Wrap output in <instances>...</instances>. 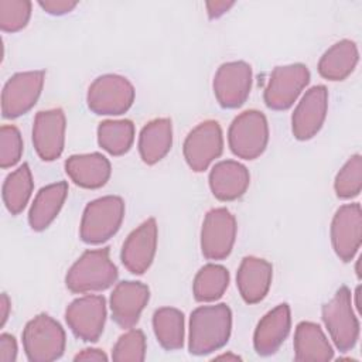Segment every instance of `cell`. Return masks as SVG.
Listing matches in <instances>:
<instances>
[{
	"label": "cell",
	"mask_w": 362,
	"mask_h": 362,
	"mask_svg": "<svg viewBox=\"0 0 362 362\" xmlns=\"http://www.w3.org/2000/svg\"><path fill=\"white\" fill-rule=\"evenodd\" d=\"M232 311L226 304L201 305L191 313L188 349L206 355L222 348L230 337Z\"/></svg>",
	"instance_id": "1"
},
{
	"label": "cell",
	"mask_w": 362,
	"mask_h": 362,
	"mask_svg": "<svg viewBox=\"0 0 362 362\" xmlns=\"http://www.w3.org/2000/svg\"><path fill=\"white\" fill-rule=\"evenodd\" d=\"M117 279V267L109 256V247L86 250L68 270L65 284L72 293L106 290Z\"/></svg>",
	"instance_id": "2"
},
{
	"label": "cell",
	"mask_w": 362,
	"mask_h": 362,
	"mask_svg": "<svg viewBox=\"0 0 362 362\" xmlns=\"http://www.w3.org/2000/svg\"><path fill=\"white\" fill-rule=\"evenodd\" d=\"M65 331L48 314H38L23 329V346L30 362H51L65 351Z\"/></svg>",
	"instance_id": "3"
},
{
	"label": "cell",
	"mask_w": 362,
	"mask_h": 362,
	"mask_svg": "<svg viewBox=\"0 0 362 362\" xmlns=\"http://www.w3.org/2000/svg\"><path fill=\"white\" fill-rule=\"evenodd\" d=\"M123 216L124 202L120 197L106 195L89 202L81 219V239L89 245L106 242L119 230Z\"/></svg>",
	"instance_id": "4"
},
{
	"label": "cell",
	"mask_w": 362,
	"mask_h": 362,
	"mask_svg": "<svg viewBox=\"0 0 362 362\" xmlns=\"http://www.w3.org/2000/svg\"><path fill=\"white\" fill-rule=\"evenodd\" d=\"M269 141L266 116L259 110H245L230 123L228 143L232 153L243 160L257 158Z\"/></svg>",
	"instance_id": "5"
},
{
	"label": "cell",
	"mask_w": 362,
	"mask_h": 362,
	"mask_svg": "<svg viewBox=\"0 0 362 362\" xmlns=\"http://www.w3.org/2000/svg\"><path fill=\"white\" fill-rule=\"evenodd\" d=\"M322 321L335 346L346 352L359 338V321L352 308L351 291L346 286L338 288L335 296L322 305Z\"/></svg>",
	"instance_id": "6"
},
{
	"label": "cell",
	"mask_w": 362,
	"mask_h": 362,
	"mask_svg": "<svg viewBox=\"0 0 362 362\" xmlns=\"http://www.w3.org/2000/svg\"><path fill=\"white\" fill-rule=\"evenodd\" d=\"M134 100V88L122 75L106 74L96 78L86 95L89 109L96 115L119 116L130 109Z\"/></svg>",
	"instance_id": "7"
},
{
	"label": "cell",
	"mask_w": 362,
	"mask_h": 362,
	"mask_svg": "<svg viewBox=\"0 0 362 362\" xmlns=\"http://www.w3.org/2000/svg\"><path fill=\"white\" fill-rule=\"evenodd\" d=\"M310 82V71L303 64L276 66L264 89V103L273 110H286L297 100Z\"/></svg>",
	"instance_id": "8"
},
{
	"label": "cell",
	"mask_w": 362,
	"mask_h": 362,
	"mask_svg": "<svg viewBox=\"0 0 362 362\" xmlns=\"http://www.w3.org/2000/svg\"><path fill=\"white\" fill-rule=\"evenodd\" d=\"M236 219L226 208L211 209L201 228V252L208 260H222L232 252Z\"/></svg>",
	"instance_id": "9"
},
{
	"label": "cell",
	"mask_w": 362,
	"mask_h": 362,
	"mask_svg": "<svg viewBox=\"0 0 362 362\" xmlns=\"http://www.w3.org/2000/svg\"><path fill=\"white\" fill-rule=\"evenodd\" d=\"M65 321L76 338L96 342L106 321V300L95 294L75 298L65 310Z\"/></svg>",
	"instance_id": "10"
},
{
	"label": "cell",
	"mask_w": 362,
	"mask_h": 362,
	"mask_svg": "<svg viewBox=\"0 0 362 362\" xmlns=\"http://www.w3.org/2000/svg\"><path fill=\"white\" fill-rule=\"evenodd\" d=\"M222 129L216 120H205L194 127L184 141V158L191 170L205 171L222 154Z\"/></svg>",
	"instance_id": "11"
},
{
	"label": "cell",
	"mask_w": 362,
	"mask_h": 362,
	"mask_svg": "<svg viewBox=\"0 0 362 362\" xmlns=\"http://www.w3.org/2000/svg\"><path fill=\"white\" fill-rule=\"evenodd\" d=\"M44 71L14 74L1 92V113L6 119H16L27 113L38 100L44 85Z\"/></svg>",
	"instance_id": "12"
},
{
	"label": "cell",
	"mask_w": 362,
	"mask_h": 362,
	"mask_svg": "<svg viewBox=\"0 0 362 362\" xmlns=\"http://www.w3.org/2000/svg\"><path fill=\"white\" fill-rule=\"evenodd\" d=\"M214 93L225 109H235L245 103L252 89V68L245 61L222 64L214 76Z\"/></svg>",
	"instance_id": "13"
},
{
	"label": "cell",
	"mask_w": 362,
	"mask_h": 362,
	"mask_svg": "<svg viewBox=\"0 0 362 362\" xmlns=\"http://www.w3.org/2000/svg\"><path fill=\"white\" fill-rule=\"evenodd\" d=\"M331 242L342 262H351L362 243V211L358 202L342 205L331 222Z\"/></svg>",
	"instance_id": "14"
},
{
	"label": "cell",
	"mask_w": 362,
	"mask_h": 362,
	"mask_svg": "<svg viewBox=\"0 0 362 362\" xmlns=\"http://www.w3.org/2000/svg\"><path fill=\"white\" fill-rule=\"evenodd\" d=\"M65 127V113L59 107L41 110L35 115L33 124V144L41 160L54 161L62 154Z\"/></svg>",
	"instance_id": "15"
},
{
	"label": "cell",
	"mask_w": 362,
	"mask_h": 362,
	"mask_svg": "<svg viewBox=\"0 0 362 362\" xmlns=\"http://www.w3.org/2000/svg\"><path fill=\"white\" fill-rule=\"evenodd\" d=\"M328 109V90L324 85L310 88L291 116V130L297 140L313 139L324 124Z\"/></svg>",
	"instance_id": "16"
},
{
	"label": "cell",
	"mask_w": 362,
	"mask_h": 362,
	"mask_svg": "<svg viewBox=\"0 0 362 362\" xmlns=\"http://www.w3.org/2000/svg\"><path fill=\"white\" fill-rule=\"evenodd\" d=\"M157 249V223L154 218L146 219L124 240L120 259L133 274H143L151 266Z\"/></svg>",
	"instance_id": "17"
},
{
	"label": "cell",
	"mask_w": 362,
	"mask_h": 362,
	"mask_svg": "<svg viewBox=\"0 0 362 362\" xmlns=\"http://www.w3.org/2000/svg\"><path fill=\"white\" fill-rule=\"evenodd\" d=\"M150 290L140 281H120L110 294V310L115 322L130 329L140 318L141 311L147 305Z\"/></svg>",
	"instance_id": "18"
},
{
	"label": "cell",
	"mask_w": 362,
	"mask_h": 362,
	"mask_svg": "<svg viewBox=\"0 0 362 362\" xmlns=\"http://www.w3.org/2000/svg\"><path fill=\"white\" fill-rule=\"evenodd\" d=\"M290 307L283 303L270 310L257 324L253 335L255 351L262 356L273 355L290 332Z\"/></svg>",
	"instance_id": "19"
},
{
	"label": "cell",
	"mask_w": 362,
	"mask_h": 362,
	"mask_svg": "<svg viewBox=\"0 0 362 362\" xmlns=\"http://www.w3.org/2000/svg\"><path fill=\"white\" fill-rule=\"evenodd\" d=\"M272 277L273 267L267 260L255 256L243 257L236 273V286L245 303L262 301L269 293Z\"/></svg>",
	"instance_id": "20"
},
{
	"label": "cell",
	"mask_w": 362,
	"mask_h": 362,
	"mask_svg": "<svg viewBox=\"0 0 362 362\" xmlns=\"http://www.w3.org/2000/svg\"><path fill=\"white\" fill-rule=\"evenodd\" d=\"M250 182L247 168L235 160L215 164L209 173V187L219 201H233L242 197Z\"/></svg>",
	"instance_id": "21"
},
{
	"label": "cell",
	"mask_w": 362,
	"mask_h": 362,
	"mask_svg": "<svg viewBox=\"0 0 362 362\" xmlns=\"http://www.w3.org/2000/svg\"><path fill=\"white\" fill-rule=\"evenodd\" d=\"M65 171L76 185L95 189L107 182L112 167L103 154L89 153L71 156L65 161Z\"/></svg>",
	"instance_id": "22"
},
{
	"label": "cell",
	"mask_w": 362,
	"mask_h": 362,
	"mask_svg": "<svg viewBox=\"0 0 362 362\" xmlns=\"http://www.w3.org/2000/svg\"><path fill=\"white\" fill-rule=\"evenodd\" d=\"M334 351L321 327L311 321H301L296 327L294 334V359L300 362L308 361H331Z\"/></svg>",
	"instance_id": "23"
},
{
	"label": "cell",
	"mask_w": 362,
	"mask_h": 362,
	"mask_svg": "<svg viewBox=\"0 0 362 362\" xmlns=\"http://www.w3.org/2000/svg\"><path fill=\"white\" fill-rule=\"evenodd\" d=\"M66 195L68 184L65 181L42 187L37 192L28 212V222L31 229L37 232L47 229L59 214Z\"/></svg>",
	"instance_id": "24"
},
{
	"label": "cell",
	"mask_w": 362,
	"mask_h": 362,
	"mask_svg": "<svg viewBox=\"0 0 362 362\" xmlns=\"http://www.w3.org/2000/svg\"><path fill=\"white\" fill-rule=\"evenodd\" d=\"M173 144V124L168 117L153 119L141 129L139 153L146 164H156L167 156Z\"/></svg>",
	"instance_id": "25"
},
{
	"label": "cell",
	"mask_w": 362,
	"mask_h": 362,
	"mask_svg": "<svg viewBox=\"0 0 362 362\" xmlns=\"http://www.w3.org/2000/svg\"><path fill=\"white\" fill-rule=\"evenodd\" d=\"M358 61L356 44L351 40H341L322 54L318 62V72L328 81H344L352 74Z\"/></svg>",
	"instance_id": "26"
},
{
	"label": "cell",
	"mask_w": 362,
	"mask_h": 362,
	"mask_svg": "<svg viewBox=\"0 0 362 362\" xmlns=\"http://www.w3.org/2000/svg\"><path fill=\"white\" fill-rule=\"evenodd\" d=\"M153 329L165 351H177L184 345V314L173 307H161L153 314Z\"/></svg>",
	"instance_id": "27"
},
{
	"label": "cell",
	"mask_w": 362,
	"mask_h": 362,
	"mask_svg": "<svg viewBox=\"0 0 362 362\" xmlns=\"http://www.w3.org/2000/svg\"><path fill=\"white\" fill-rule=\"evenodd\" d=\"M33 175L27 163L10 173L3 184V202L11 215L20 214L33 192Z\"/></svg>",
	"instance_id": "28"
},
{
	"label": "cell",
	"mask_w": 362,
	"mask_h": 362,
	"mask_svg": "<svg viewBox=\"0 0 362 362\" xmlns=\"http://www.w3.org/2000/svg\"><path fill=\"white\" fill-rule=\"evenodd\" d=\"M134 140V124L129 119L105 120L98 126V143L112 156L127 153Z\"/></svg>",
	"instance_id": "29"
},
{
	"label": "cell",
	"mask_w": 362,
	"mask_h": 362,
	"mask_svg": "<svg viewBox=\"0 0 362 362\" xmlns=\"http://www.w3.org/2000/svg\"><path fill=\"white\" fill-rule=\"evenodd\" d=\"M229 284V272L221 264H205L194 279L192 293L197 301L209 303L221 298Z\"/></svg>",
	"instance_id": "30"
},
{
	"label": "cell",
	"mask_w": 362,
	"mask_h": 362,
	"mask_svg": "<svg viewBox=\"0 0 362 362\" xmlns=\"http://www.w3.org/2000/svg\"><path fill=\"white\" fill-rule=\"evenodd\" d=\"M334 188L338 198L349 199L359 195L362 189V157L361 154L352 156L344 167L338 171Z\"/></svg>",
	"instance_id": "31"
},
{
	"label": "cell",
	"mask_w": 362,
	"mask_h": 362,
	"mask_svg": "<svg viewBox=\"0 0 362 362\" xmlns=\"http://www.w3.org/2000/svg\"><path fill=\"white\" fill-rule=\"evenodd\" d=\"M146 358V337L143 331L130 328L119 337L112 351V359L116 362H141Z\"/></svg>",
	"instance_id": "32"
},
{
	"label": "cell",
	"mask_w": 362,
	"mask_h": 362,
	"mask_svg": "<svg viewBox=\"0 0 362 362\" xmlns=\"http://www.w3.org/2000/svg\"><path fill=\"white\" fill-rule=\"evenodd\" d=\"M31 16L28 0H0V28L7 33L23 30Z\"/></svg>",
	"instance_id": "33"
},
{
	"label": "cell",
	"mask_w": 362,
	"mask_h": 362,
	"mask_svg": "<svg viewBox=\"0 0 362 362\" xmlns=\"http://www.w3.org/2000/svg\"><path fill=\"white\" fill-rule=\"evenodd\" d=\"M23 156V139L16 126L4 124L0 129V167L16 165Z\"/></svg>",
	"instance_id": "34"
},
{
	"label": "cell",
	"mask_w": 362,
	"mask_h": 362,
	"mask_svg": "<svg viewBox=\"0 0 362 362\" xmlns=\"http://www.w3.org/2000/svg\"><path fill=\"white\" fill-rule=\"evenodd\" d=\"M40 7L52 16H62L72 11L76 7V1L72 0H41Z\"/></svg>",
	"instance_id": "35"
},
{
	"label": "cell",
	"mask_w": 362,
	"mask_h": 362,
	"mask_svg": "<svg viewBox=\"0 0 362 362\" xmlns=\"http://www.w3.org/2000/svg\"><path fill=\"white\" fill-rule=\"evenodd\" d=\"M17 359V342L10 334L0 335V362H14Z\"/></svg>",
	"instance_id": "36"
},
{
	"label": "cell",
	"mask_w": 362,
	"mask_h": 362,
	"mask_svg": "<svg viewBox=\"0 0 362 362\" xmlns=\"http://www.w3.org/2000/svg\"><path fill=\"white\" fill-rule=\"evenodd\" d=\"M235 1H226V0H216V1H206V13L209 18H218L223 16L226 11H229L230 7H233Z\"/></svg>",
	"instance_id": "37"
},
{
	"label": "cell",
	"mask_w": 362,
	"mask_h": 362,
	"mask_svg": "<svg viewBox=\"0 0 362 362\" xmlns=\"http://www.w3.org/2000/svg\"><path fill=\"white\" fill-rule=\"evenodd\" d=\"M74 361H95V362H106L107 356L102 349L98 348H86L75 355Z\"/></svg>",
	"instance_id": "38"
},
{
	"label": "cell",
	"mask_w": 362,
	"mask_h": 362,
	"mask_svg": "<svg viewBox=\"0 0 362 362\" xmlns=\"http://www.w3.org/2000/svg\"><path fill=\"white\" fill-rule=\"evenodd\" d=\"M10 308H11V303H10V298L6 293H1V297H0V311H1V321H0V325L4 327L7 318H8V313H10Z\"/></svg>",
	"instance_id": "39"
},
{
	"label": "cell",
	"mask_w": 362,
	"mask_h": 362,
	"mask_svg": "<svg viewBox=\"0 0 362 362\" xmlns=\"http://www.w3.org/2000/svg\"><path fill=\"white\" fill-rule=\"evenodd\" d=\"M216 361H240V358L238 355H233V354H223V355H219L215 358Z\"/></svg>",
	"instance_id": "40"
},
{
	"label": "cell",
	"mask_w": 362,
	"mask_h": 362,
	"mask_svg": "<svg viewBox=\"0 0 362 362\" xmlns=\"http://www.w3.org/2000/svg\"><path fill=\"white\" fill-rule=\"evenodd\" d=\"M359 296H361V286H358V287H356V290H355V298H356L355 305H356L358 311H361V301H359Z\"/></svg>",
	"instance_id": "41"
}]
</instances>
